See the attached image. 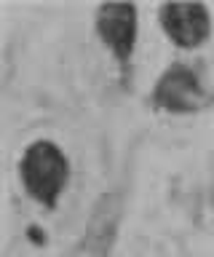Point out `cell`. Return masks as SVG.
<instances>
[{
  "label": "cell",
  "mask_w": 214,
  "mask_h": 257,
  "mask_svg": "<svg viewBox=\"0 0 214 257\" xmlns=\"http://www.w3.org/2000/svg\"><path fill=\"white\" fill-rule=\"evenodd\" d=\"M155 102L161 104L163 110H171V112L195 110L198 104H201V86H198V78L185 67L169 70L161 80H158Z\"/></svg>",
  "instance_id": "4"
},
{
  "label": "cell",
  "mask_w": 214,
  "mask_h": 257,
  "mask_svg": "<svg viewBox=\"0 0 214 257\" xmlns=\"http://www.w3.org/2000/svg\"><path fill=\"white\" fill-rule=\"evenodd\" d=\"M22 177L30 196L41 204H57L62 188L67 182V158L54 142H35L30 145L22 161Z\"/></svg>",
  "instance_id": "1"
},
{
  "label": "cell",
  "mask_w": 214,
  "mask_h": 257,
  "mask_svg": "<svg viewBox=\"0 0 214 257\" xmlns=\"http://www.w3.org/2000/svg\"><path fill=\"white\" fill-rule=\"evenodd\" d=\"M97 30L118 59H129L134 48V38H137V8L102 6L97 14Z\"/></svg>",
  "instance_id": "3"
},
{
  "label": "cell",
  "mask_w": 214,
  "mask_h": 257,
  "mask_svg": "<svg viewBox=\"0 0 214 257\" xmlns=\"http://www.w3.org/2000/svg\"><path fill=\"white\" fill-rule=\"evenodd\" d=\"M163 30L174 43L193 48L209 35V11L198 3H174L161 8Z\"/></svg>",
  "instance_id": "2"
}]
</instances>
